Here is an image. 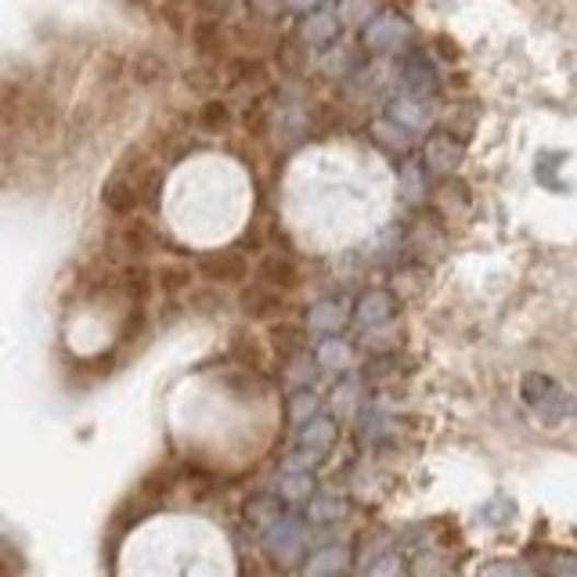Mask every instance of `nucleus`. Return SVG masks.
<instances>
[{
  "label": "nucleus",
  "mask_w": 577,
  "mask_h": 577,
  "mask_svg": "<svg viewBox=\"0 0 577 577\" xmlns=\"http://www.w3.org/2000/svg\"><path fill=\"white\" fill-rule=\"evenodd\" d=\"M311 523L318 527V523H339L343 517H347V501H339V498H318V501H311Z\"/></svg>",
  "instance_id": "nucleus-29"
},
{
  "label": "nucleus",
  "mask_w": 577,
  "mask_h": 577,
  "mask_svg": "<svg viewBox=\"0 0 577 577\" xmlns=\"http://www.w3.org/2000/svg\"><path fill=\"white\" fill-rule=\"evenodd\" d=\"M368 577H401V556H394V552L379 556L372 563V570H368Z\"/></svg>",
  "instance_id": "nucleus-34"
},
{
  "label": "nucleus",
  "mask_w": 577,
  "mask_h": 577,
  "mask_svg": "<svg viewBox=\"0 0 577 577\" xmlns=\"http://www.w3.org/2000/svg\"><path fill=\"white\" fill-rule=\"evenodd\" d=\"M286 415H289V426H297V429H300V426L311 423L314 415H322V397H318L311 386H307V390H292Z\"/></svg>",
  "instance_id": "nucleus-22"
},
{
  "label": "nucleus",
  "mask_w": 577,
  "mask_h": 577,
  "mask_svg": "<svg viewBox=\"0 0 577 577\" xmlns=\"http://www.w3.org/2000/svg\"><path fill=\"white\" fill-rule=\"evenodd\" d=\"M462 155H465V145L459 138H451L448 130H434L423 145V163L419 166H426L434 177L448 181V177L459 174Z\"/></svg>",
  "instance_id": "nucleus-3"
},
{
  "label": "nucleus",
  "mask_w": 577,
  "mask_h": 577,
  "mask_svg": "<svg viewBox=\"0 0 577 577\" xmlns=\"http://www.w3.org/2000/svg\"><path fill=\"white\" fill-rule=\"evenodd\" d=\"M303 434H300V445L297 448H307V451H314V455H328V448L336 445V437H339V426L333 415H314L311 423L300 426Z\"/></svg>",
  "instance_id": "nucleus-16"
},
{
  "label": "nucleus",
  "mask_w": 577,
  "mask_h": 577,
  "mask_svg": "<svg viewBox=\"0 0 577 577\" xmlns=\"http://www.w3.org/2000/svg\"><path fill=\"white\" fill-rule=\"evenodd\" d=\"M336 577H343V574H336Z\"/></svg>",
  "instance_id": "nucleus-40"
},
{
  "label": "nucleus",
  "mask_w": 577,
  "mask_h": 577,
  "mask_svg": "<svg viewBox=\"0 0 577 577\" xmlns=\"http://www.w3.org/2000/svg\"><path fill=\"white\" fill-rule=\"evenodd\" d=\"M228 83L242 91H264V88H272V69H267V61L256 55H235V58H228Z\"/></svg>",
  "instance_id": "nucleus-8"
},
{
  "label": "nucleus",
  "mask_w": 577,
  "mask_h": 577,
  "mask_svg": "<svg viewBox=\"0 0 577 577\" xmlns=\"http://www.w3.org/2000/svg\"><path fill=\"white\" fill-rule=\"evenodd\" d=\"M311 372H314L311 361L292 358V361H289V368H286V379H289V383L297 386V390H307V383H311Z\"/></svg>",
  "instance_id": "nucleus-32"
},
{
  "label": "nucleus",
  "mask_w": 577,
  "mask_h": 577,
  "mask_svg": "<svg viewBox=\"0 0 577 577\" xmlns=\"http://www.w3.org/2000/svg\"><path fill=\"white\" fill-rule=\"evenodd\" d=\"M347 303H343L339 297H325V300H318L307 307V325H311V333L318 336H336L343 325H347Z\"/></svg>",
  "instance_id": "nucleus-10"
},
{
  "label": "nucleus",
  "mask_w": 577,
  "mask_h": 577,
  "mask_svg": "<svg viewBox=\"0 0 577 577\" xmlns=\"http://www.w3.org/2000/svg\"><path fill=\"white\" fill-rule=\"evenodd\" d=\"M347 563H350V552L343 545H322V549H314L311 556H307L303 574L307 577H336V574L347 570Z\"/></svg>",
  "instance_id": "nucleus-17"
},
{
  "label": "nucleus",
  "mask_w": 577,
  "mask_h": 577,
  "mask_svg": "<svg viewBox=\"0 0 577 577\" xmlns=\"http://www.w3.org/2000/svg\"><path fill=\"white\" fill-rule=\"evenodd\" d=\"M523 401L531 404V408L538 412V419L542 423H559V419H567L570 415V397H567V390H563L556 379L552 376H542V372H531L523 379Z\"/></svg>",
  "instance_id": "nucleus-1"
},
{
  "label": "nucleus",
  "mask_w": 577,
  "mask_h": 577,
  "mask_svg": "<svg viewBox=\"0 0 577 577\" xmlns=\"http://www.w3.org/2000/svg\"><path fill=\"white\" fill-rule=\"evenodd\" d=\"M242 512H245V520H250L253 531L267 534L281 517H286V506H281V498L272 495V491H256V495L245 498V509Z\"/></svg>",
  "instance_id": "nucleus-12"
},
{
  "label": "nucleus",
  "mask_w": 577,
  "mask_h": 577,
  "mask_svg": "<svg viewBox=\"0 0 577 577\" xmlns=\"http://www.w3.org/2000/svg\"><path fill=\"white\" fill-rule=\"evenodd\" d=\"M155 281H159V289H163L166 297H174V292H184L192 286V272L184 264H166V267H159Z\"/></svg>",
  "instance_id": "nucleus-28"
},
{
  "label": "nucleus",
  "mask_w": 577,
  "mask_h": 577,
  "mask_svg": "<svg viewBox=\"0 0 577 577\" xmlns=\"http://www.w3.org/2000/svg\"><path fill=\"white\" fill-rule=\"evenodd\" d=\"M350 343L347 339H339V336H328L318 343V350H314V358H318V368H325V372H347V365H350Z\"/></svg>",
  "instance_id": "nucleus-21"
},
{
  "label": "nucleus",
  "mask_w": 577,
  "mask_h": 577,
  "mask_svg": "<svg viewBox=\"0 0 577 577\" xmlns=\"http://www.w3.org/2000/svg\"><path fill=\"white\" fill-rule=\"evenodd\" d=\"M199 275L210 281V286H239L250 275V261L239 250H217L206 253L199 261Z\"/></svg>",
  "instance_id": "nucleus-7"
},
{
  "label": "nucleus",
  "mask_w": 577,
  "mask_h": 577,
  "mask_svg": "<svg viewBox=\"0 0 577 577\" xmlns=\"http://www.w3.org/2000/svg\"><path fill=\"white\" fill-rule=\"evenodd\" d=\"M390 123H394L397 130H419V127H426V108H423V102H415V97H394V102H390Z\"/></svg>",
  "instance_id": "nucleus-20"
},
{
  "label": "nucleus",
  "mask_w": 577,
  "mask_h": 577,
  "mask_svg": "<svg viewBox=\"0 0 577 577\" xmlns=\"http://www.w3.org/2000/svg\"><path fill=\"white\" fill-rule=\"evenodd\" d=\"M426 281H429V275H426V272H412V267H408V272H397V275H394V286H397L401 292H404V289H408V292H423Z\"/></svg>",
  "instance_id": "nucleus-35"
},
{
  "label": "nucleus",
  "mask_w": 577,
  "mask_h": 577,
  "mask_svg": "<svg viewBox=\"0 0 577 577\" xmlns=\"http://www.w3.org/2000/svg\"><path fill=\"white\" fill-rule=\"evenodd\" d=\"M300 41L303 47L311 51V47H328V44H336V36H339V19H336V11L333 8H311L307 11V22L300 26Z\"/></svg>",
  "instance_id": "nucleus-9"
},
{
  "label": "nucleus",
  "mask_w": 577,
  "mask_h": 577,
  "mask_svg": "<svg viewBox=\"0 0 577 577\" xmlns=\"http://www.w3.org/2000/svg\"><path fill=\"white\" fill-rule=\"evenodd\" d=\"M397 72H401V80H404V88H408V97H415V102H423L426 94H440V69H437V61L423 55V51H408V55H401L397 61Z\"/></svg>",
  "instance_id": "nucleus-4"
},
{
  "label": "nucleus",
  "mask_w": 577,
  "mask_h": 577,
  "mask_svg": "<svg viewBox=\"0 0 577 577\" xmlns=\"http://www.w3.org/2000/svg\"><path fill=\"white\" fill-rule=\"evenodd\" d=\"M484 517H487V523H498V527H506L512 517H517V506H512V498H509V495H495V498L487 501Z\"/></svg>",
  "instance_id": "nucleus-30"
},
{
  "label": "nucleus",
  "mask_w": 577,
  "mask_h": 577,
  "mask_svg": "<svg viewBox=\"0 0 577 577\" xmlns=\"http://www.w3.org/2000/svg\"><path fill=\"white\" fill-rule=\"evenodd\" d=\"M408 33H412L408 22H404L394 8H383V11H376V15L365 22V47L372 55L401 51L404 41H408Z\"/></svg>",
  "instance_id": "nucleus-2"
},
{
  "label": "nucleus",
  "mask_w": 577,
  "mask_h": 577,
  "mask_svg": "<svg viewBox=\"0 0 577 577\" xmlns=\"http://www.w3.org/2000/svg\"><path fill=\"white\" fill-rule=\"evenodd\" d=\"M239 303H242V314L245 318H256V322H275V318L286 314V307H289L286 297H278V292L264 289V286L242 289Z\"/></svg>",
  "instance_id": "nucleus-11"
},
{
  "label": "nucleus",
  "mask_w": 577,
  "mask_h": 577,
  "mask_svg": "<svg viewBox=\"0 0 577 577\" xmlns=\"http://www.w3.org/2000/svg\"><path fill=\"white\" fill-rule=\"evenodd\" d=\"M434 206H437V214H445V217H462V214H470V206H473L470 184H462L459 177L440 181L437 192H434Z\"/></svg>",
  "instance_id": "nucleus-15"
},
{
  "label": "nucleus",
  "mask_w": 577,
  "mask_h": 577,
  "mask_svg": "<svg viewBox=\"0 0 577 577\" xmlns=\"http://www.w3.org/2000/svg\"><path fill=\"white\" fill-rule=\"evenodd\" d=\"M303 328L300 325H292V322H275L272 325V333H267V343L278 350V358H286V361H292V358H300V350H303Z\"/></svg>",
  "instance_id": "nucleus-19"
},
{
  "label": "nucleus",
  "mask_w": 577,
  "mask_h": 577,
  "mask_svg": "<svg viewBox=\"0 0 577 577\" xmlns=\"http://www.w3.org/2000/svg\"><path fill=\"white\" fill-rule=\"evenodd\" d=\"M394 314H397V303H394V297H390L386 289H368V292H361L358 307H354V318H358L365 328L386 325Z\"/></svg>",
  "instance_id": "nucleus-14"
},
{
  "label": "nucleus",
  "mask_w": 577,
  "mask_h": 577,
  "mask_svg": "<svg viewBox=\"0 0 577 577\" xmlns=\"http://www.w3.org/2000/svg\"><path fill=\"white\" fill-rule=\"evenodd\" d=\"M300 281H303V275H300V267H297L292 256L267 253V256H261V264H256V286L272 289V292H278V297L297 292Z\"/></svg>",
  "instance_id": "nucleus-6"
},
{
  "label": "nucleus",
  "mask_w": 577,
  "mask_h": 577,
  "mask_svg": "<svg viewBox=\"0 0 577 577\" xmlns=\"http://www.w3.org/2000/svg\"><path fill=\"white\" fill-rule=\"evenodd\" d=\"M358 394H361V390H358V383H354V379H350V383H339V386H336L333 404L343 412V408H350V404L358 401Z\"/></svg>",
  "instance_id": "nucleus-37"
},
{
  "label": "nucleus",
  "mask_w": 577,
  "mask_h": 577,
  "mask_svg": "<svg viewBox=\"0 0 577 577\" xmlns=\"http://www.w3.org/2000/svg\"><path fill=\"white\" fill-rule=\"evenodd\" d=\"M278 66L289 72V77H300V72L307 69V58H311V51L303 47L300 36H286V41H278Z\"/></svg>",
  "instance_id": "nucleus-23"
},
{
  "label": "nucleus",
  "mask_w": 577,
  "mask_h": 577,
  "mask_svg": "<svg viewBox=\"0 0 577 577\" xmlns=\"http://www.w3.org/2000/svg\"><path fill=\"white\" fill-rule=\"evenodd\" d=\"M264 542H267V552H272V559L278 563V567H297L303 549H307V531L300 520L281 517L272 531L264 534Z\"/></svg>",
  "instance_id": "nucleus-5"
},
{
  "label": "nucleus",
  "mask_w": 577,
  "mask_h": 577,
  "mask_svg": "<svg viewBox=\"0 0 577 577\" xmlns=\"http://www.w3.org/2000/svg\"><path fill=\"white\" fill-rule=\"evenodd\" d=\"M192 41L203 61L228 58V30L220 22H199V26H192Z\"/></svg>",
  "instance_id": "nucleus-18"
},
{
  "label": "nucleus",
  "mask_w": 577,
  "mask_h": 577,
  "mask_svg": "<svg viewBox=\"0 0 577 577\" xmlns=\"http://www.w3.org/2000/svg\"><path fill=\"white\" fill-rule=\"evenodd\" d=\"M318 66H322L325 72H333V77H339V72L350 69V55L347 51H328L325 58H318Z\"/></svg>",
  "instance_id": "nucleus-36"
},
{
  "label": "nucleus",
  "mask_w": 577,
  "mask_h": 577,
  "mask_svg": "<svg viewBox=\"0 0 577 577\" xmlns=\"http://www.w3.org/2000/svg\"><path fill=\"white\" fill-rule=\"evenodd\" d=\"M0 577H11V570L4 567V563H0Z\"/></svg>",
  "instance_id": "nucleus-39"
},
{
  "label": "nucleus",
  "mask_w": 577,
  "mask_h": 577,
  "mask_svg": "<svg viewBox=\"0 0 577 577\" xmlns=\"http://www.w3.org/2000/svg\"><path fill=\"white\" fill-rule=\"evenodd\" d=\"M245 127H250V134H261L267 127V108L261 102H253L245 108Z\"/></svg>",
  "instance_id": "nucleus-38"
},
{
  "label": "nucleus",
  "mask_w": 577,
  "mask_h": 577,
  "mask_svg": "<svg viewBox=\"0 0 577 577\" xmlns=\"http://www.w3.org/2000/svg\"><path fill=\"white\" fill-rule=\"evenodd\" d=\"M278 491H281L278 498H289V501H307V498H311V491H314V481H311V473H281Z\"/></svg>",
  "instance_id": "nucleus-27"
},
{
  "label": "nucleus",
  "mask_w": 577,
  "mask_h": 577,
  "mask_svg": "<svg viewBox=\"0 0 577 577\" xmlns=\"http://www.w3.org/2000/svg\"><path fill=\"white\" fill-rule=\"evenodd\" d=\"M423 195H426L423 166L412 159V163L401 170V199H404V203H412V206H419V203H423Z\"/></svg>",
  "instance_id": "nucleus-25"
},
{
  "label": "nucleus",
  "mask_w": 577,
  "mask_h": 577,
  "mask_svg": "<svg viewBox=\"0 0 577 577\" xmlns=\"http://www.w3.org/2000/svg\"><path fill=\"white\" fill-rule=\"evenodd\" d=\"M372 134H376V138H383V141L390 145V149H404V145H408V134L397 130L394 123H376Z\"/></svg>",
  "instance_id": "nucleus-33"
},
{
  "label": "nucleus",
  "mask_w": 577,
  "mask_h": 577,
  "mask_svg": "<svg viewBox=\"0 0 577 577\" xmlns=\"http://www.w3.org/2000/svg\"><path fill=\"white\" fill-rule=\"evenodd\" d=\"M318 462H322V455H314V451L292 448L289 455H286V473H311Z\"/></svg>",
  "instance_id": "nucleus-31"
},
{
  "label": "nucleus",
  "mask_w": 577,
  "mask_h": 577,
  "mask_svg": "<svg viewBox=\"0 0 577 577\" xmlns=\"http://www.w3.org/2000/svg\"><path fill=\"white\" fill-rule=\"evenodd\" d=\"M199 127L203 134H224L231 127V105L220 102V97H210V102L199 108Z\"/></svg>",
  "instance_id": "nucleus-24"
},
{
  "label": "nucleus",
  "mask_w": 577,
  "mask_h": 577,
  "mask_svg": "<svg viewBox=\"0 0 577 577\" xmlns=\"http://www.w3.org/2000/svg\"><path fill=\"white\" fill-rule=\"evenodd\" d=\"M130 77L138 83H145V88H152L155 80L166 77V61L159 55H138L134 58V66H130Z\"/></svg>",
  "instance_id": "nucleus-26"
},
{
  "label": "nucleus",
  "mask_w": 577,
  "mask_h": 577,
  "mask_svg": "<svg viewBox=\"0 0 577 577\" xmlns=\"http://www.w3.org/2000/svg\"><path fill=\"white\" fill-rule=\"evenodd\" d=\"M102 203H105V210H108V214L130 217L134 210H138V203H141L138 184H134L130 177L116 174V170H113V177H108V181H105V188H102Z\"/></svg>",
  "instance_id": "nucleus-13"
}]
</instances>
